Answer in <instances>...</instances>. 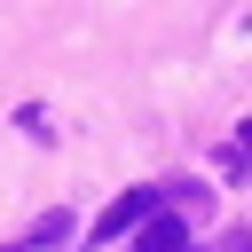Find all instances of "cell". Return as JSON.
<instances>
[{
    "mask_svg": "<svg viewBox=\"0 0 252 252\" xmlns=\"http://www.w3.org/2000/svg\"><path fill=\"white\" fill-rule=\"evenodd\" d=\"M236 165H252V126H244V134H236Z\"/></svg>",
    "mask_w": 252,
    "mask_h": 252,
    "instance_id": "3957f363",
    "label": "cell"
},
{
    "mask_svg": "<svg viewBox=\"0 0 252 252\" xmlns=\"http://www.w3.org/2000/svg\"><path fill=\"white\" fill-rule=\"evenodd\" d=\"M142 213H158V189H126V197H118V205L94 220V244H102V236H126V228H142Z\"/></svg>",
    "mask_w": 252,
    "mask_h": 252,
    "instance_id": "6da1fadb",
    "label": "cell"
},
{
    "mask_svg": "<svg viewBox=\"0 0 252 252\" xmlns=\"http://www.w3.org/2000/svg\"><path fill=\"white\" fill-rule=\"evenodd\" d=\"M134 252H189V228H181V213H142V236H134Z\"/></svg>",
    "mask_w": 252,
    "mask_h": 252,
    "instance_id": "7a4b0ae2",
    "label": "cell"
}]
</instances>
